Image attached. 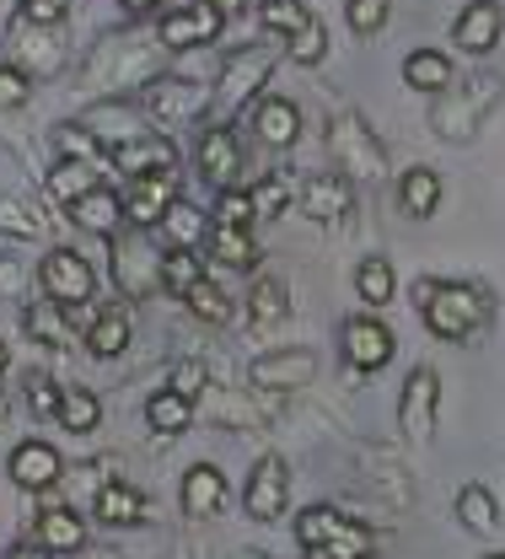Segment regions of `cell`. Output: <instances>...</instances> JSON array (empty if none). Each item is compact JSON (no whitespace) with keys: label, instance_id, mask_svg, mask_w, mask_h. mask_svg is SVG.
<instances>
[{"label":"cell","instance_id":"cell-50","mask_svg":"<svg viewBox=\"0 0 505 559\" xmlns=\"http://www.w3.org/2000/svg\"><path fill=\"white\" fill-rule=\"evenodd\" d=\"M211 5H216V11H226V16H237V11H242L248 0H211Z\"/></svg>","mask_w":505,"mask_h":559},{"label":"cell","instance_id":"cell-51","mask_svg":"<svg viewBox=\"0 0 505 559\" xmlns=\"http://www.w3.org/2000/svg\"><path fill=\"white\" fill-rule=\"evenodd\" d=\"M124 11H151V5H161V0H119Z\"/></svg>","mask_w":505,"mask_h":559},{"label":"cell","instance_id":"cell-22","mask_svg":"<svg viewBox=\"0 0 505 559\" xmlns=\"http://www.w3.org/2000/svg\"><path fill=\"white\" fill-rule=\"evenodd\" d=\"M398 205L409 210L414 221L435 215V210H441V173H431V167H409V173L398 178Z\"/></svg>","mask_w":505,"mask_h":559},{"label":"cell","instance_id":"cell-1","mask_svg":"<svg viewBox=\"0 0 505 559\" xmlns=\"http://www.w3.org/2000/svg\"><path fill=\"white\" fill-rule=\"evenodd\" d=\"M414 301L425 312V329L446 345H462L490 323V296L479 285H462V280H420Z\"/></svg>","mask_w":505,"mask_h":559},{"label":"cell","instance_id":"cell-37","mask_svg":"<svg viewBox=\"0 0 505 559\" xmlns=\"http://www.w3.org/2000/svg\"><path fill=\"white\" fill-rule=\"evenodd\" d=\"M345 16H350V33L371 38V33H382V27H387L393 5H387V0H345Z\"/></svg>","mask_w":505,"mask_h":559},{"label":"cell","instance_id":"cell-8","mask_svg":"<svg viewBox=\"0 0 505 559\" xmlns=\"http://www.w3.org/2000/svg\"><path fill=\"white\" fill-rule=\"evenodd\" d=\"M172 200H178V173H172V167H156V173L130 178V189H124V215H130L135 226H156Z\"/></svg>","mask_w":505,"mask_h":559},{"label":"cell","instance_id":"cell-35","mask_svg":"<svg viewBox=\"0 0 505 559\" xmlns=\"http://www.w3.org/2000/svg\"><path fill=\"white\" fill-rule=\"evenodd\" d=\"M286 55L296 60V66H317L323 55H328V33H323V22L317 16H306L296 33L286 38Z\"/></svg>","mask_w":505,"mask_h":559},{"label":"cell","instance_id":"cell-36","mask_svg":"<svg viewBox=\"0 0 505 559\" xmlns=\"http://www.w3.org/2000/svg\"><path fill=\"white\" fill-rule=\"evenodd\" d=\"M60 419H65V430H75V436L97 430V419H103V404H97V393H86V388H65Z\"/></svg>","mask_w":505,"mask_h":559},{"label":"cell","instance_id":"cell-42","mask_svg":"<svg viewBox=\"0 0 505 559\" xmlns=\"http://www.w3.org/2000/svg\"><path fill=\"white\" fill-rule=\"evenodd\" d=\"M280 318H286V285L269 280V285L253 290V323L264 329V323H280Z\"/></svg>","mask_w":505,"mask_h":559},{"label":"cell","instance_id":"cell-55","mask_svg":"<svg viewBox=\"0 0 505 559\" xmlns=\"http://www.w3.org/2000/svg\"><path fill=\"white\" fill-rule=\"evenodd\" d=\"M0 409H5V404H0Z\"/></svg>","mask_w":505,"mask_h":559},{"label":"cell","instance_id":"cell-26","mask_svg":"<svg viewBox=\"0 0 505 559\" xmlns=\"http://www.w3.org/2000/svg\"><path fill=\"white\" fill-rule=\"evenodd\" d=\"M145 516V500H141V489H130V485H103L97 489V522H108V527H135Z\"/></svg>","mask_w":505,"mask_h":559},{"label":"cell","instance_id":"cell-31","mask_svg":"<svg viewBox=\"0 0 505 559\" xmlns=\"http://www.w3.org/2000/svg\"><path fill=\"white\" fill-rule=\"evenodd\" d=\"M92 189H97V162H60L55 178H49V194H55L60 205H75V200L92 194Z\"/></svg>","mask_w":505,"mask_h":559},{"label":"cell","instance_id":"cell-3","mask_svg":"<svg viewBox=\"0 0 505 559\" xmlns=\"http://www.w3.org/2000/svg\"><path fill=\"white\" fill-rule=\"evenodd\" d=\"M161 259L167 253H151L145 248V231H113V280H119V290L130 296V301H141L151 290H161L167 280H161Z\"/></svg>","mask_w":505,"mask_h":559},{"label":"cell","instance_id":"cell-10","mask_svg":"<svg viewBox=\"0 0 505 559\" xmlns=\"http://www.w3.org/2000/svg\"><path fill=\"white\" fill-rule=\"evenodd\" d=\"M501 27H505L501 0H473V5H462V16H457V27H452V44H457L462 55H490V49L501 44Z\"/></svg>","mask_w":505,"mask_h":559},{"label":"cell","instance_id":"cell-23","mask_svg":"<svg viewBox=\"0 0 505 559\" xmlns=\"http://www.w3.org/2000/svg\"><path fill=\"white\" fill-rule=\"evenodd\" d=\"M38 544H44L49 555H75V549L86 544V527H81V516H75V511L49 506V511H44V522H38Z\"/></svg>","mask_w":505,"mask_h":559},{"label":"cell","instance_id":"cell-5","mask_svg":"<svg viewBox=\"0 0 505 559\" xmlns=\"http://www.w3.org/2000/svg\"><path fill=\"white\" fill-rule=\"evenodd\" d=\"M38 280H44V296L60 301V307H86L92 290H97V275L92 264L75 253V248H55L44 264H38Z\"/></svg>","mask_w":505,"mask_h":559},{"label":"cell","instance_id":"cell-46","mask_svg":"<svg viewBox=\"0 0 505 559\" xmlns=\"http://www.w3.org/2000/svg\"><path fill=\"white\" fill-rule=\"evenodd\" d=\"M27 329H33L38 340H49L55 349L65 345V318H49L44 307H33V312H27Z\"/></svg>","mask_w":505,"mask_h":559},{"label":"cell","instance_id":"cell-2","mask_svg":"<svg viewBox=\"0 0 505 559\" xmlns=\"http://www.w3.org/2000/svg\"><path fill=\"white\" fill-rule=\"evenodd\" d=\"M328 151H334V162L345 167V178H361V183L387 178V156H382V145L371 140L361 114H339V119L328 124Z\"/></svg>","mask_w":505,"mask_h":559},{"label":"cell","instance_id":"cell-28","mask_svg":"<svg viewBox=\"0 0 505 559\" xmlns=\"http://www.w3.org/2000/svg\"><path fill=\"white\" fill-rule=\"evenodd\" d=\"M211 248H216V259L226 270H253L258 264V242H253V231L248 226H211Z\"/></svg>","mask_w":505,"mask_h":559},{"label":"cell","instance_id":"cell-4","mask_svg":"<svg viewBox=\"0 0 505 559\" xmlns=\"http://www.w3.org/2000/svg\"><path fill=\"white\" fill-rule=\"evenodd\" d=\"M495 81H468L462 92H441V103H435V130L446 140H468L473 130H479V114H490L495 108Z\"/></svg>","mask_w":505,"mask_h":559},{"label":"cell","instance_id":"cell-53","mask_svg":"<svg viewBox=\"0 0 505 559\" xmlns=\"http://www.w3.org/2000/svg\"><path fill=\"white\" fill-rule=\"evenodd\" d=\"M5 366H11V349L0 345V371H5Z\"/></svg>","mask_w":505,"mask_h":559},{"label":"cell","instance_id":"cell-20","mask_svg":"<svg viewBox=\"0 0 505 559\" xmlns=\"http://www.w3.org/2000/svg\"><path fill=\"white\" fill-rule=\"evenodd\" d=\"M220 506H226V479H220V468L194 463V468L183 474V511H189V516H216Z\"/></svg>","mask_w":505,"mask_h":559},{"label":"cell","instance_id":"cell-29","mask_svg":"<svg viewBox=\"0 0 505 559\" xmlns=\"http://www.w3.org/2000/svg\"><path fill=\"white\" fill-rule=\"evenodd\" d=\"M457 522L468 527V533H495L501 527V506H495V495L484 485H462L457 489Z\"/></svg>","mask_w":505,"mask_h":559},{"label":"cell","instance_id":"cell-24","mask_svg":"<svg viewBox=\"0 0 505 559\" xmlns=\"http://www.w3.org/2000/svg\"><path fill=\"white\" fill-rule=\"evenodd\" d=\"M156 231L167 237V248H194V242H205V237H211L205 215L189 205V200H172V205H167V215L156 221Z\"/></svg>","mask_w":505,"mask_h":559},{"label":"cell","instance_id":"cell-40","mask_svg":"<svg viewBox=\"0 0 505 559\" xmlns=\"http://www.w3.org/2000/svg\"><path fill=\"white\" fill-rule=\"evenodd\" d=\"M216 221H220V226H253V221H258V210H253V194H248V189H220Z\"/></svg>","mask_w":505,"mask_h":559},{"label":"cell","instance_id":"cell-6","mask_svg":"<svg viewBox=\"0 0 505 559\" xmlns=\"http://www.w3.org/2000/svg\"><path fill=\"white\" fill-rule=\"evenodd\" d=\"M435 419H441V377L431 366H420L409 382H404V399H398V425L409 441H431Z\"/></svg>","mask_w":505,"mask_h":559},{"label":"cell","instance_id":"cell-45","mask_svg":"<svg viewBox=\"0 0 505 559\" xmlns=\"http://www.w3.org/2000/svg\"><path fill=\"white\" fill-rule=\"evenodd\" d=\"M328 549H339V555H350V559H365L371 549H376V538L365 533V527H356V522H345L339 533H334V544Z\"/></svg>","mask_w":505,"mask_h":559},{"label":"cell","instance_id":"cell-17","mask_svg":"<svg viewBox=\"0 0 505 559\" xmlns=\"http://www.w3.org/2000/svg\"><path fill=\"white\" fill-rule=\"evenodd\" d=\"M356 210V189L345 173H323V178H306V215L312 221H345Z\"/></svg>","mask_w":505,"mask_h":559},{"label":"cell","instance_id":"cell-30","mask_svg":"<svg viewBox=\"0 0 505 559\" xmlns=\"http://www.w3.org/2000/svg\"><path fill=\"white\" fill-rule=\"evenodd\" d=\"M145 419H151V430H156V436H178V430H189V419H194V399H183L178 388H167V393H151Z\"/></svg>","mask_w":505,"mask_h":559},{"label":"cell","instance_id":"cell-19","mask_svg":"<svg viewBox=\"0 0 505 559\" xmlns=\"http://www.w3.org/2000/svg\"><path fill=\"white\" fill-rule=\"evenodd\" d=\"M108 162H113L124 178H141V173H156V167H172V145L156 135H135V140H124V145H113Z\"/></svg>","mask_w":505,"mask_h":559},{"label":"cell","instance_id":"cell-25","mask_svg":"<svg viewBox=\"0 0 505 559\" xmlns=\"http://www.w3.org/2000/svg\"><path fill=\"white\" fill-rule=\"evenodd\" d=\"M86 345H92V355H119V349L130 345V312H124L119 301L97 307V318H92V329H86Z\"/></svg>","mask_w":505,"mask_h":559},{"label":"cell","instance_id":"cell-18","mask_svg":"<svg viewBox=\"0 0 505 559\" xmlns=\"http://www.w3.org/2000/svg\"><path fill=\"white\" fill-rule=\"evenodd\" d=\"M71 221L75 226H86V231H97V237H113L119 221H130V215H124V194H113V189H92V194H81V200L71 205Z\"/></svg>","mask_w":505,"mask_h":559},{"label":"cell","instance_id":"cell-47","mask_svg":"<svg viewBox=\"0 0 505 559\" xmlns=\"http://www.w3.org/2000/svg\"><path fill=\"white\" fill-rule=\"evenodd\" d=\"M22 97H27V75L11 70V66H0V108H16Z\"/></svg>","mask_w":505,"mask_h":559},{"label":"cell","instance_id":"cell-38","mask_svg":"<svg viewBox=\"0 0 505 559\" xmlns=\"http://www.w3.org/2000/svg\"><path fill=\"white\" fill-rule=\"evenodd\" d=\"M55 151H60V162H97L103 151H97V135H86L81 124H60L55 130Z\"/></svg>","mask_w":505,"mask_h":559},{"label":"cell","instance_id":"cell-54","mask_svg":"<svg viewBox=\"0 0 505 559\" xmlns=\"http://www.w3.org/2000/svg\"><path fill=\"white\" fill-rule=\"evenodd\" d=\"M490 559H505V555H490Z\"/></svg>","mask_w":505,"mask_h":559},{"label":"cell","instance_id":"cell-14","mask_svg":"<svg viewBox=\"0 0 505 559\" xmlns=\"http://www.w3.org/2000/svg\"><path fill=\"white\" fill-rule=\"evenodd\" d=\"M200 173H205L216 189H237V178H242V151H237V140H231V124H211V130L200 135Z\"/></svg>","mask_w":505,"mask_h":559},{"label":"cell","instance_id":"cell-32","mask_svg":"<svg viewBox=\"0 0 505 559\" xmlns=\"http://www.w3.org/2000/svg\"><path fill=\"white\" fill-rule=\"evenodd\" d=\"M356 290L365 296V307H387V301H393V290H398L393 264H387V259H361V270H356Z\"/></svg>","mask_w":505,"mask_h":559},{"label":"cell","instance_id":"cell-33","mask_svg":"<svg viewBox=\"0 0 505 559\" xmlns=\"http://www.w3.org/2000/svg\"><path fill=\"white\" fill-rule=\"evenodd\" d=\"M339 527H345L339 511H328V506H306L301 522H296V538H301V549H328Z\"/></svg>","mask_w":505,"mask_h":559},{"label":"cell","instance_id":"cell-49","mask_svg":"<svg viewBox=\"0 0 505 559\" xmlns=\"http://www.w3.org/2000/svg\"><path fill=\"white\" fill-rule=\"evenodd\" d=\"M11 559H49L44 544H22V549H11Z\"/></svg>","mask_w":505,"mask_h":559},{"label":"cell","instance_id":"cell-43","mask_svg":"<svg viewBox=\"0 0 505 559\" xmlns=\"http://www.w3.org/2000/svg\"><path fill=\"white\" fill-rule=\"evenodd\" d=\"M60 404H65V388H55L49 377H33V382H27V409L38 419L60 415Z\"/></svg>","mask_w":505,"mask_h":559},{"label":"cell","instance_id":"cell-13","mask_svg":"<svg viewBox=\"0 0 505 559\" xmlns=\"http://www.w3.org/2000/svg\"><path fill=\"white\" fill-rule=\"evenodd\" d=\"M220 22H226V11H216L211 0H200V5H189V11L161 16V44H167V49H200V44H211L220 33Z\"/></svg>","mask_w":505,"mask_h":559},{"label":"cell","instance_id":"cell-16","mask_svg":"<svg viewBox=\"0 0 505 559\" xmlns=\"http://www.w3.org/2000/svg\"><path fill=\"white\" fill-rule=\"evenodd\" d=\"M312 371H317L312 349H280V355H264V360H253V382H258V388H269V393L312 382Z\"/></svg>","mask_w":505,"mask_h":559},{"label":"cell","instance_id":"cell-48","mask_svg":"<svg viewBox=\"0 0 505 559\" xmlns=\"http://www.w3.org/2000/svg\"><path fill=\"white\" fill-rule=\"evenodd\" d=\"M172 388H178L183 399H194V393L205 388V366H200V360H183V366L172 371Z\"/></svg>","mask_w":505,"mask_h":559},{"label":"cell","instance_id":"cell-11","mask_svg":"<svg viewBox=\"0 0 505 559\" xmlns=\"http://www.w3.org/2000/svg\"><path fill=\"white\" fill-rule=\"evenodd\" d=\"M286 500H290L286 463H280V457H264V463L253 468V479H248V495H242L248 516H253V522H275V516L286 511Z\"/></svg>","mask_w":505,"mask_h":559},{"label":"cell","instance_id":"cell-21","mask_svg":"<svg viewBox=\"0 0 505 559\" xmlns=\"http://www.w3.org/2000/svg\"><path fill=\"white\" fill-rule=\"evenodd\" d=\"M253 130H258L264 145H290V140L301 135V114H296V103H286V97H258Z\"/></svg>","mask_w":505,"mask_h":559},{"label":"cell","instance_id":"cell-9","mask_svg":"<svg viewBox=\"0 0 505 559\" xmlns=\"http://www.w3.org/2000/svg\"><path fill=\"white\" fill-rule=\"evenodd\" d=\"M145 108L161 119V124H189L211 108V92L194 86V81H151L145 86Z\"/></svg>","mask_w":505,"mask_h":559},{"label":"cell","instance_id":"cell-15","mask_svg":"<svg viewBox=\"0 0 505 559\" xmlns=\"http://www.w3.org/2000/svg\"><path fill=\"white\" fill-rule=\"evenodd\" d=\"M11 479L22 489H33V495L55 489V479H60V452H55L49 441H22V447L11 452Z\"/></svg>","mask_w":505,"mask_h":559},{"label":"cell","instance_id":"cell-52","mask_svg":"<svg viewBox=\"0 0 505 559\" xmlns=\"http://www.w3.org/2000/svg\"><path fill=\"white\" fill-rule=\"evenodd\" d=\"M306 559H350V555H339V549H306Z\"/></svg>","mask_w":505,"mask_h":559},{"label":"cell","instance_id":"cell-7","mask_svg":"<svg viewBox=\"0 0 505 559\" xmlns=\"http://www.w3.org/2000/svg\"><path fill=\"white\" fill-rule=\"evenodd\" d=\"M269 70H275V55L269 49H237L226 70H220V103H226V124H231V108H242L264 81H269Z\"/></svg>","mask_w":505,"mask_h":559},{"label":"cell","instance_id":"cell-39","mask_svg":"<svg viewBox=\"0 0 505 559\" xmlns=\"http://www.w3.org/2000/svg\"><path fill=\"white\" fill-rule=\"evenodd\" d=\"M248 194H253V210H258V221H280V215H286V205H290L286 178H264V183H253Z\"/></svg>","mask_w":505,"mask_h":559},{"label":"cell","instance_id":"cell-44","mask_svg":"<svg viewBox=\"0 0 505 559\" xmlns=\"http://www.w3.org/2000/svg\"><path fill=\"white\" fill-rule=\"evenodd\" d=\"M301 22H306V11H301L296 0H269V5H264V27H269V33H286L290 38Z\"/></svg>","mask_w":505,"mask_h":559},{"label":"cell","instance_id":"cell-41","mask_svg":"<svg viewBox=\"0 0 505 559\" xmlns=\"http://www.w3.org/2000/svg\"><path fill=\"white\" fill-rule=\"evenodd\" d=\"M183 301H189V307H194V312H200L205 323H226V318H231V301L220 296L211 280H200V285H194V290H189Z\"/></svg>","mask_w":505,"mask_h":559},{"label":"cell","instance_id":"cell-34","mask_svg":"<svg viewBox=\"0 0 505 559\" xmlns=\"http://www.w3.org/2000/svg\"><path fill=\"white\" fill-rule=\"evenodd\" d=\"M161 280H167V290L172 296H189L205 270H200V259H194V248H167V259H161Z\"/></svg>","mask_w":505,"mask_h":559},{"label":"cell","instance_id":"cell-12","mask_svg":"<svg viewBox=\"0 0 505 559\" xmlns=\"http://www.w3.org/2000/svg\"><path fill=\"white\" fill-rule=\"evenodd\" d=\"M345 360L356 371H382L393 360V329L376 318H350L345 323Z\"/></svg>","mask_w":505,"mask_h":559},{"label":"cell","instance_id":"cell-27","mask_svg":"<svg viewBox=\"0 0 505 559\" xmlns=\"http://www.w3.org/2000/svg\"><path fill=\"white\" fill-rule=\"evenodd\" d=\"M404 81L414 86V92H446L452 86V60L441 55V49H414L409 60H404Z\"/></svg>","mask_w":505,"mask_h":559}]
</instances>
